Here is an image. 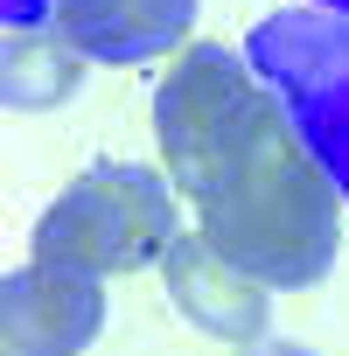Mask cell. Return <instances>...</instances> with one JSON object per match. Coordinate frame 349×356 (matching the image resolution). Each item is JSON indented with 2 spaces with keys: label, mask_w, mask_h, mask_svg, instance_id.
Here are the masks:
<instances>
[{
  "label": "cell",
  "mask_w": 349,
  "mask_h": 356,
  "mask_svg": "<svg viewBox=\"0 0 349 356\" xmlns=\"http://www.w3.org/2000/svg\"><path fill=\"white\" fill-rule=\"evenodd\" d=\"M154 147L196 231L279 293L314 286L342 252V189L245 49L196 42L154 91Z\"/></svg>",
  "instance_id": "6da1fadb"
},
{
  "label": "cell",
  "mask_w": 349,
  "mask_h": 356,
  "mask_svg": "<svg viewBox=\"0 0 349 356\" xmlns=\"http://www.w3.org/2000/svg\"><path fill=\"white\" fill-rule=\"evenodd\" d=\"M174 238H182V189L168 182V168H140V161L84 168L35 217V259L98 280L161 266Z\"/></svg>",
  "instance_id": "7a4b0ae2"
},
{
  "label": "cell",
  "mask_w": 349,
  "mask_h": 356,
  "mask_svg": "<svg viewBox=\"0 0 349 356\" xmlns=\"http://www.w3.org/2000/svg\"><path fill=\"white\" fill-rule=\"evenodd\" d=\"M105 328V286L98 273L42 266L0 280V356H84Z\"/></svg>",
  "instance_id": "277c9868"
},
{
  "label": "cell",
  "mask_w": 349,
  "mask_h": 356,
  "mask_svg": "<svg viewBox=\"0 0 349 356\" xmlns=\"http://www.w3.org/2000/svg\"><path fill=\"white\" fill-rule=\"evenodd\" d=\"M161 280H168V300L182 307L203 335L245 349V342H266V321H273V286L259 273H245L238 259H224L203 231H182L174 252L161 259Z\"/></svg>",
  "instance_id": "5b68a950"
},
{
  "label": "cell",
  "mask_w": 349,
  "mask_h": 356,
  "mask_svg": "<svg viewBox=\"0 0 349 356\" xmlns=\"http://www.w3.org/2000/svg\"><path fill=\"white\" fill-rule=\"evenodd\" d=\"M259 77L286 98L293 126L335 175L349 203V15L342 8H279L245 35Z\"/></svg>",
  "instance_id": "3957f363"
},
{
  "label": "cell",
  "mask_w": 349,
  "mask_h": 356,
  "mask_svg": "<svg viewBox=\"0 0 349 356\" xmlns=\"http://www.w3.org/2000/svg\"><path fill=\"white\" fill-rule=\"evenodd\" d=\"M56 15V0H0V22L8 29H29V22H49Z\"/></svg>",
  "instance_id": "ba28073f"
},
{
  "label": "cell",
  "mask_w": 349,
  "mask_h": 356,
  "mask_svg": "<svg viewBox=\"0 0 349 356\" xmlns=\"http://www.w3.org/2000/svg\"><path fill=\"white\" fill-rule=\"evenodd\" d=\"M238 356H314V349H300V342H273V335H266V342H245Z\"/></svg>",
  "instance_id": "9c48e42d"
},
{
  "label": "cell",
  "mask_w": 349,
  "mask_h": 356,
  "mask_svg": "<svg viewBox=\"0 0 349 356\" xmlns=\"http://www.w3.org/2000/svg\"><path fill=\"white\" fill-rule=\"evenodd\" d=\"M314 8H342V15H349V0H314Z\"/></svg>",
  "instance_id": "30bf717a"
},
{
  "label": "cell",
  "mask_w": 349,
  "mask_h": 356,
  "mask_svg": "<svg viewBox=\"0 0 349 356\" xmlns=\"http://www.w3.org/2000/svg\"><path fill=\"white\" fill-rule=\"evenodd\" d=\"M91 56L56 29V22H29L0 35V105L8 112H49L84 84Z\"/></svg>",
  "instance_id": "52a82bcc"
},
{
  "label": "cell",
  "mask_w": 349,
  "mask_h": 356,
  "mask_svg": "<svg viewBox=\"0 0 349 356\" xmlns=\"http://www.w3.org/2000/svg\"><path fill=\"white\" fill-rule=\"evenodd\" d=\"M91 63H154L174 56L196 29V0H56L49 15Z\"/></svg>",
  "instance_id": "8992f818"
}]
</instances>
